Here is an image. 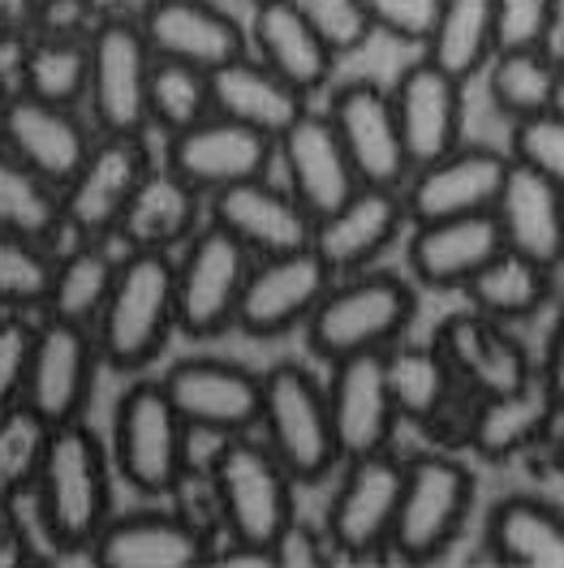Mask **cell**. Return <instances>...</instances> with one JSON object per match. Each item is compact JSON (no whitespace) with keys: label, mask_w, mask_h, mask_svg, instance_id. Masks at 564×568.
<instances>
[{"label":"cell","mask_w":564,"mask_h":568,"mask_svg":"<svg viewBox=\"0 0 564 568\" xmlns=\"http://www.w3.org/2000/svg\"><path fill=\"white\" fill-rule=\"evenodd\" d=\"M185 426L246 435L263 414V375L224 357H181L160 375Z\"/></svg>","instance_id":"cell-17"},{"label":"cell","mask_w":564,"mask_h":568,"mask_svg":"<svg viewBox=\"0 0 564 568\" xmlns=\"http://www.w3.org/2000/svg\"><path fill=\"white\" fill-rule=\"evenodd\" d=\"M495 4V43L500 52L513 48H552L561 0H492Z\"/></svg>","instance_id":"cell-45"},{"label":"cell","mask_w":564,"mask_h":568,"mask_svg":"<svg viewBox=\"0 0 564 568\" xmlns=\"http://www.w3.org/2000/svg\"><path fill=\"white\" fill-rule=\"evenodd\" d=\"M0 229L27 233V237H39V242H52L57 233H66L61 185L39 178L36 169H27L4 146H0Z\"/></svg>","instance_id":"cell-40"},{"label":"cell","mask_w":564,"mask_h":568,"mask_svg":"<svg viewBox=\"0 0 564 568\" xmlns=\"http://www.w3.org/2000/svg\"><path fill=\"white\" fill-rule=\"evenodd\" d=\"M414 288L392 272H350L336 276L323 293L315 315L306 320V345L323 362L357 354H389L414 320Z\"/></svg>","instance_id":"cell-3"},{"label":"cell","mask_w":564,"mask_h":568,"mask_svg":"<svg viewBox=\"0 0 564 568\" xmlns=\"http://www.w3.org/2000/svg\"><path fill=\"white\" fill-rule=\"evenodd\" d=\"M513 160L564 190V112L547 108L538 116L513 121Z\"/></svg>","instance_id":"cell-44"},{"label":"cell","mask_w":564,"mask_h":568,"mask_svg":"<svg viewBox=\"0 0 564 568\" xmlns=\"http://www.w3.org/2000/svg\"><path fill=\"white\" fill-rule=\"evenodd\" d=\"M18 91L48 100V104L78 108L91 91V39L52 31V36L22 43V52H18Z\"/></svg>","instance_id":"cell-35"},{"label":"cell","mask_w":564,"mask_h":568,"mask_svg":"<svg viewBox=\"0 0 564 568\" xmlns=\"http://www.w3.org/2000/svg\"><path fill=\"white\" fill-rule=\"evenodd\" d=\"M246 4H250V9H254V4H263V0H246Z\"/></svg>","instance_id":"cell-53"},{"label":"cell","mask_w":564,"mask_h":568,"mask_svg":"<svg viewBox=\"0 0 564 568\" xmlns=\"http://www.w3.org/2000/svg\"><path fill=\"white\" fill-rule=\"evenodd\" d=\"M345 465L350 469L328 504L323 530H328V542L336 547V556L366 560V556L392 547V526H396L401 487H405V462L375 453V457H357Z\"/></svg>","instance_id":"cell-14"},{"label":"cell","mask_w":564,"mask_h":568,"mask_svg":"<svg viewBox=\"0 0 564 568\" xmlns=\"http://www.w3.org/2000/svg\"><path fill=\"white\" fill-rule=\"evenodd\" d=\"M487 91H492V104L508 121H526V116L556 108L564 91L561 70H556V52L552 48L495 52L492 70H487Z\"/></svg>","instance_id":"cell-38"},{"label":"cell","mask_w":564,"mask_h":568,"mask_svg":"<svg viewBox=\"0 0 564 568\" xmlns=\"http://www.w3.org/2000/svg\"><path fill=\"white\" fill-rule=\"evenodd\" d=\"M48 435L52 426L27 405L0 414V499H22L36 491Z\"/></svg>","instance_id":"cell-43"},{"label":"cell","mask_w":564,"mask_h":568,"mask_svg":"<svg viewBox=\"0 0 564 568\" xmlns=\"http://www.w3.org/2000/svg\"><path fill=\"white\" fill-rule=\"evenodd\" d=\"M151 169L155 160L142 134H100L82 169L61 190L66 229L78 242H108Z\"/></svg>","instance_id":"cell-10"},{"label":"cell","mask_w":564,"mask_h":568,"mask_svg":"<svg viewBox=\"0 0 564 568\" xmlns=\"http://www.w3.org/2000/svg\"><path fill=\"white\" fill-rule=\"evenodd\" d=\"M185 435L190 426L177 414L173 396L160 379H134L112 409V465L121 483L139 496H173L185 483Z\"/></svg>","instance_id":"cell-4"},{"label":"cell","mask_w":564,"mask_h":568,"mask_svg":"<svg viewBox=\"0 0 564 568\" xmlns=\"http://www.w3.org/2000/svg\"><path fill=\"white\" fill-rule=\"evenodd\" d=\"M561 465H564V439H561Z\"/></svg>","instance_id":"cell-54"},{"label":"cell","mask_w":564,"mask_h":568,"mask_svg":"<svg viewBox=\"0 0 564 568\" xmlns=\"http://www.w3.org/2000/svg\"><path fill=\"white\" fill-rule=\"evenodd\" d=\"M328 116L350 151V164L362 185H405L414 173V160L405 151V134L396 121L392 91L371 78H353L332 91Z\"/></svg>","instance_id":"cell-15"},{"label":"cell","mask_w":564,"mask_h":568,"mask_svg":"<svg viewBox=\"0 0 564 568\" xmlns=\"http://www.w3.org/2000/svg\"><path fill=\"white\" fill-rule=\"evenodd\" d=\"M254 267L250 254L229 229L208 220L177 258V327L190 341H215L238 327V302Z\"/></svg>","instance_id":"cell-7"},{"label":"cell","mask_w":564,"mask_h":568,"mask_svg":"<svg viewBox=\"0 0 564 568\" xmlns=\"http://www.w3.org/2000/svg\"><path fill=\"white\" fill-rule=\"evenodd\" d=\"M36 327L18 311H0V414L18 409L27 396V371L36 349Z\"/></svg>","instance_id":"cell-46"},{"label":"cell","mask_w":564,"mask_h":568,"mask_svg":"<svg viewBox=\"0 0 564 568\" xmlns=\"http://www.w3.org/2000/svg\"><path fill=\"white\" fill-rule=\"evenodd\" d=\"M52 267H57L52 242L0 229V311H18V315H27L36 306L43 311Z\"/></svg>","instance_id":"cell-42"},{"label":"cell","mask_w":564,"mask_h":568,"mask_svg":"<svg viewBox=\"0 0 564 568\" xmlns=\"http://www.w3.org/2000/svg\"><path fill=\"white\" fill-rule=\"evenodd\" d=\"M250 52L272 65L302 95H315L332 82L336 48L323 39L311 13L298 0H263L250 18Z\"/></svg>","instance_id":"cell-27"},{"label":"cell","mask_w":564,"mask_h":568,"mask_svg":"<svg viewBox=\"0 0 564 568\" xmlns=\"http://www.w3.org/2000/svg\"><path fill=\"white\" fill-rule=\"evenodd\" d=\"M495 224L504 233V250L534 258L543 267H561L564 263V190H556L547 178H538L534 169L517 164L508 169L504 190L495 199Z\"/></svg>","instance_id":"cell-29"},{"label":"cell","mask_w":564,"mask_h":568,"mask_svg":"<svg viewBox=\"0 0 564 568\" xmlns=\"http://www.w3.org/2000/svg\"><path fill=\"white\" fill-rule=\"evenodd\" d=\"M500 52L495 43V4L492 0H444L440 18L423 43V57L444 73L470 82L479 70L492 65Z\"/></svg>","instance_id":"cell-36"},{"label":"cell","mask_w":564,"mask_h":568,"mask_svg":"<svg viewBox=\"0 0 564 568\" xmlns=\"http://www.w3.org/2000/svg\"><path fill=\"white\" fill-rule=\"evenodd\" d=\"M306 100L293 82H284L272 65H263L254 52L212 70V108L220 116H233L250 130H263L281 139L284 130L306 112Z\"/></svg>","instance_id":"cell-32"},{"label":"cell","mask_w":564,"mask_h":568,"mask_svg":"<svg viewBox=\"0 0 564 568\" xmlns=\"http://www.w3.org/2000/svg\"><path fill=\"white\" fill-rule=\"evenodd\" d=\"M91 560L104 568H190L215 560L203 526L185 521L181 513L139 508L112 517L91 547Z\"/></svg>","instance_id":"cell-26"},{"label":"cell","mask_w":564,"mask_h":568,"mask_svg":"<svg viewBox=\"0 0 564 568\" xmlns=\"http://www.w3.org/2000/svg\"><path fill=\"white\" fill-rule=\"evenodd\" d=\"M556 414H561V405L547 392V384L530 379L513 392L474 396L465 439L483 462H508L517 453H530L534 444H543L556 426Z\"/></svg>","instance_id":"cell-31"},{"label":"cell","mask_w":564,"mask_h":568,"mask_svg":"<svg viewBox=\"0 0 564 568\" xmlns=\"http://www.w3.org/2000/svg\"><path fill=\"white\" fill-rule=\"evenodd\" d=\"M461 78L444 73L435 61H414L405 65L396 87H392V104L396 121L405 134V151L419 164H431L440 155H449L461 146V121H465V95H461Z\"/></svg>","instance_id":"cell-25"},{"label":"cell","mask_w":564,"mask_h":568,"mask_svg":"<svg viewBox=\"0 0 564 568\" xmlns=\"http://www.w3.org/2000/svg\"><path fill=\"white\" fill-rule=\"evenodd\" d=\"M508 169H513V155H500L492 146H465V142L431 164H419L401 185L410 224L492 212Z\"/></svg>","instance_id":"cell-16"},{"label":"cell","mask_w":564,"mask_h":568,"mask_svg":"<svg viewBox=\"0 0 564 568\" xmlns=\"http://www.w3.org/2000/svg\"><path fill=\"white\" fill-rule=\"evenodd\" d=\"M263 439L281 457V465L298 483H319L341 465L328 384L298 362H276L263 371Z\"/></svg>","instance_id":"cell-6"},{"label":"cell","mask_w":564,"mask_h":568,"mask_svg":"<svg viewBox=\"0 0 564 568\" xmlns=\"http://www.w3.org/2000/svg\"><path fill=\"white\" fill-rule=\"evenodd\" d=\"M95 139L100 134L78 116V108L48 104V100H36L18 87H13V100L0 116V146L61 190L82 169Z\"/></svg>","instance_id":"cell-19"},{"label":"cell","mask_w":564,"mask_h":568,"mask_svg":"<svg viewBox=\"0 0 564 568\" xmlns=\"http://www.w3.org/2000/svg\"><path fill=\"white\" fill-rule=\"evenodd\" d=\"M328 405H332V430H336L341 462L389 453L392 430L401 423V409H396L389 384V357L357 354L332 362Z\"/></svg>","instance_id":"cell-18"},{"label":"cell","mask_w":564,"mask_h":568,"mask_svg":"<svg viewBox=\"0 0 564 568\" xmlns=\"http://www.w3.org/2000/svg\"><path fill=\"white\" fill-rule=\"evenodd\" d=\"M91 91L87 108L100 134H147L155 52L139 18H104L91 31Z\"/></svg>","instance_id":"cell-8"},{"label":"cell","mask_w":564,"mask_h":568,"mask_svg":"<svg viewBox=\"0 0 564 568\" xmlns=\"http://www.w3.org/2000/svg\"><path fill=\"white\" fill-rule=\"evenodd\" d=\"M9 100H13V87L0 78V116H4V108H9Z\"/></svg>","instance_id":"cell-51"},{"label":"cell","mask_w":564,"mask_h":568,"mask_svg":"<svg viewBox=\"0 0 564 568\" xmlns=\"http://www.w3.org/2000/svg\"><path fill=\"white\" fill-rule=\"evenodd\" d=\"M276 155L284 164V185L302 199V207L315 215H328L341 207L353 190L362 185L350 164V151L336 134L328 112H302L281 139H276Z\"/></svg>","instance_id":"cell-24"},{"label":"cell","mask_w":564,"mask_h":568,"mask_svg":"<svg viewBox=\"0 0 564 568\" xmlns=\"http://www.w3.org/2000/svg\"><path fill=\"white\" fill-rule=\"evenodd\" d=\"M142 36L155 57L194 70H220L250 52V31L215 0H147Z\"/></svg>","instance_id":"cell-20"},{"label":"cell","mask_w":564,"mask_h":568,"mask_svg":"<svg viewBox=\"0 0 564 568\" xmlns=\"http://www.w3.org/2000/svg\"><path fill=\"white\" fill-rule=\"evenodd\" d=\"M212 496L220 508V521L233 542L263 547L276 556L281 534L298 521L293 513V487L298 478L281 465V457L246 435H233L212 465Z\"/></svg>","instance_id":"cell-5"},{"label":"cell","mask_w":564,"mask_h":568,"mask_svg":"<svg viewBox=\"0 0 564 568\" xmlns=\"http://www.w3.org/2000/svg\"><path fill=\"white\" fill-rule=\"evenodd\" d=\"M177 327V258L155 250H125L108 306L95 323L104 366L139 375L164 354Z\"/></svg>","instance_id":"cell-2"},{"label":"cell","mask_w":564,"mask_h":568,"mask_svg":"<svg viewBox=\"0 0 564 568\" xmlns=\"http://www.w3.org/2000/svg\"><path fill=\"white\" fill-rule=\"evenodd\" d=\"M306 13H311V22H315L323 39L336 48V57H345V52H357L366 39L375 36L371 31V22H366V13L357 9V0H298Z\"/></svg>","instance_id":"cell-48"},{"label":"cell","mask_w":564,"mask_h":568,"mask_svg":"<svg viewBox=\"0 0 564 568\" xmlns=\"http://www.w3.org/2000/svg\"><path fill=\"white\" fill-rule=\"evenodd\" d=\"M474 504V478L457 457L426 453L405 462V487H401V508L392 526V551L401 560H435L470 517Z\"/></svg>","instance_id":"cell-9"},{"label":"cell","mask_w":564,"mask_h":568,"mask_svg":"<svg viewBox=\"0 0 564 568\" xmlns=\"http://www.w3.org/2000/svg\"><path fill=\"white\" fill-rule=\"evenodd\" d=\"M461 293L470 297L474 311H483V315H492L500 323L530 320L552 297V267H543L534 258H522L513 250H500Z\"/></svg>","instance_id":"cell-37"},{"label":"cell","mask_w":564,"mask_h":568,"mask_svg":"<svg viewBox=\"0 0 564 568\" xmlns=\"http://www.w3.org/2000/svg\"><path fill=\"white\" fill-rule=\"evenodd\" d=\"M100 362L104 357H100L95 327L43 320L36 327V349H31L22 405L36 409L48 426L78 423L87 414V405H91Z\"/></svg>","instance_id":"cell-11"},{"label":"cell","mask_w":564,"mask_h":568,"mask_svg":"<svg viewBox=\"0 0 564 568\" xmlns=\"http://www.w3.org/2000/svg\"><path fill=\"white\" fill-rule=\"evenodd\" d=\"M401 224H410V207L396 185H357L341 207L319 215L311 246L336 276H350L366 272L396 242Z\"/></svg>","instance_id":"cell-22"},{"label":"cell","mask_w":564,"mask_h":568,"mask_svg":"<svg viewBox=\"0 0 564 568\" xmlns=\"http://www.w3.org/2000/svg\"><path fill=\"white\" fill-rule=\"evenodd\" d=\"M556 70H561V82H564V39H561V48H556Z\"/></svg>","instance_id":"cell-52"},{"label":"cell","mask_w":564,"mask_h":568,"mask_svg":"<svg viewBox=\"0 0 564 568\" xmlns=\"http://www.w3.org/2000/svg\"><path fill=\"white\" fill-rule=\"evenodd\" d=\"M431 345L444 354V362L453 366V375H457L474 396L513 392L534 379L522 341H517L500 320L474 311V306L461 311V315L440 320Z\"/></svg>","instance_id":"cell-23"},{"label":"cell","mask_w":564,"mask_h":568,"mask_svg":"<svg viewBox=\"0 0 564 568\" xmlns=\"http://www.w3.org/2000/svg\"><path fill=\"white\" fill-rule=\"evenodd\" d=\"M500 250H504V233L495 224V212L431 220V224H414L410 272L426 288H465Z\"/></svg>","instance_id":"cell-28"},{"label":"cell","mask_w":564,"mask_h":568,"mask_svg":"<svg viewBox=\"0 0 564 568\" xmlns=\"http://www.w3.org/2000/svg\"><path fill=\"white\" fill-rule=\"evenodd\" d=\"M112 474L117 465L100 430L82 418L52 426L31 499L39 508V530L57 551L73 556L95 547L112 521Z\"/></svg>","instance_id":"cell-1"},{"label":"cell","mask_w":564,"mask_h":568,"mask_svg":"<svg viewBox=\"0 0 564 568\" xmlns=\"http://www.w3.org/2000/svg\"><path fill=\"white\" fill-rule=\"evenodd\" d=\"M547 392L556 396V405H561L564 414V315L556 323V332H552V341H547V357H543V375H538Z\"/></svg>","instance_id":"cell-50"},{"label":"cell","mask_w":564,"mask_h":568,"mask_svg":"<svg viewBox=\"0 0 564 568\" xmlns=\"http://www.w3.org/2000/svg\"><path fill=\"white\" fill-rule=\"evenodd\" d=\"M332 281L336 272L323 263L315 246L254 258L238 302V332H246L254 341H272L293 327H306Z\"/></svg>","instance_id":"cell-12"},{"label":"cell","mask_w":564,"mask_h":568,"mask_svg":"<svg viewBox=\"0 0 564 568\" xmlns=\"http://www.w3.org/2000/svg\"><path fill=\"white\" fill-rule=\"evenodd\" d=\"M203 190H194L177 169H151L139 194L130 199V207L117 224V242L125 250H155V254H173L181 250L199 229H203Z\"/></svg>","instance_id":"cell-30"},{"label":"cell","mask_w":564,"mask_h":568,"mask_svg":"<svg viewBox=\"0 0 564 568\" xmlns=\"http://www.w3.org/2000/svg\"><path fill=\"white\" fill-rule=\"evenodd\" d=\"M212 112V73L155 57V70H151V125L164 130V139L199 125Z\"/></svg>","instance_id":"cell-41"},{"label":"cell","mask_w":564,"mask_h":568,"mask_svg":"<svg viewBox=\"0 0 564 568\" xmlns=\"http://www.w3.org/2000/svg\"><path fill=\"white\" fill-rule=\"evenodd\" d=\"M332 542H328V530L315 534L306 530L302 521H293L289 530L281 534V542H276V565H289V568H311V565H323V560H332Z\"/></svg>","instance_id":"cell-49"},{"label":"cell","mask_w":564,"mask_h":568,"mask_svg":"<svg viewBox=\"0 0 564 568\" xmlns=\"http://www.w3.org/2000/svg\"><path fill=\"white\" fill-rule=\"evenodd\" d=\"M384 357H389V384L401 418L423 426L440 423V414L453 405V388H457V375L444 362V354L435 345H401Z\"/></svg>","instance_id":"cell-39"},{"label":"cell","mask_w":564,"mask_h":568,"mask_svg":"<svg viewBox=\"0 0 564 568\" xmlns=\"http://www.w3.org/2000/svg\"><path fill=\"white\" fill-rule=\"evenodd\" d=\"M440 4L444 0H357L371 31L396 39V43H414V48L426 43L435 18H440Z\"/></svg>","instance_id":"cell-47"},{"label":"cell","mask_w":564,"mask_h":568,"mask_svg":"<svg viewBox=\"0 0 564 568\" xmlns=\"http://www.w3.org/2000/svg\"><path fill=\"white\" fill-rule=\"evenodd\" d=\"M208 220L229 229L254 258L306 250L315 242V215L302 207V199L268 178L229 185L208 199Z\"/></svg>","instance_id":"cell-21"},{"label":"cell","mask_w":564,"mask_h":568,"mask_svg":"<svg viewBox=\"0 0 564 568\" xmlns=\"http://www.w3.org/2000/svg\"><path fill=\"white\" fill-rule=\"evenodd\" d=\"M117 267L121 258H112L104 242H78L73 250L57 254L52 284L43 297V320L95 327L108 306V293L117 284Z\"/></svg>","instance_id":"cell-34"},{"label":"cell","mask_w":564,"mask_h":568,"mask_svg":"<svg viewBox=\"0 0 564 568\" xmlns=\"http://www.w3.org/2000/svg\"><path fill=\"white\" fill-rule=\"evenodd\" d=\"M487 551L500 565L564 568V513L530 496L500 499L487 517Z\"/></svg>","instance_id":"cell-33"},{"label":"cell","mask_w":564,"mask_h":568,"mask_svg":"<svg viewBox=\"0 0 564 568\" xmlns=\"http://www.w3.org/2000/svg\"><path fill=\"white\" fill-rule=\"evenodd\" d=\"M276 139L263 134V130H250L233 116H203L199 125L169 134L164 146V164L177 169L181 178L190 181L194 190H203L208 199L229 190V185H242V181L268 178L272 164H276Z\"/></svg>","instance_id":"cell-13"}]
</instances>
